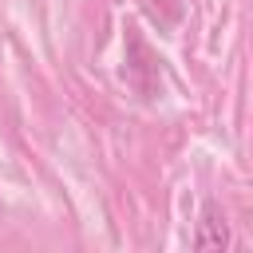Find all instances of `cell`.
I'll return each mask as SVG.
<instances>
[{"instance_id": "1", "label": "cell", "mask_w": 253, "mask_h": 253, "mask_svg": "<svg viewBox=\"0 0 253 253\" xmlns=\"http://www.w3.org/2000/svg\"><path fill=\"white\" fill-rule=\"evenodd\" d=\"M194 245H198V249H225V245H229V229H225V217H217V206H206V210H202Z\"/></svg>"}]
</instances>
